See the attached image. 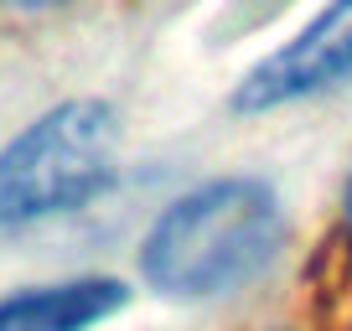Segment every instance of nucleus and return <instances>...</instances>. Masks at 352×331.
<instances>
[{"label": "nucleus", "instance_id": "nucleus-1", "mask_svg": "<svg viewBox=\"0 0 352 331\" xmlns=\"http://www.w3.org/2000/svg\"><path fill=\"white\" fill-rule=\"evenodd\" d=\"M285 243V207L259 176H212L182 192L140 243V275L155 295L212 300L243 290Z\"/></svg>", "mask_w": 352, "mask_h": 331}, {"label": "nucleus", "instance_id": "nucleus-2", "mask_svg": "<svg viewBox=\"0 0 352 331\" xmlns=\"http://www.w3.org/2000/svg\"><path fill=\"white\" fill-rule=\"evenodd\" d=\"M124 124L109 99H63L0 145V228L78 212L120 176Z\"/></svg>", "mask_w": 352, "mask_h": 331}, {"label": "nucleus", "instance_id": "nucleus-3", "mask_svg": "<svg viewBox=\"0 0 352 331\" xmlns=\"http://www.w3.org/2000/svg\"><path fill=\"white\" fill-rule=\"evenodd\" d=\"M352 78V0H327L290 42L254 62L243 83L233 89L239 114H270L285 104L331 93Z\"/></svg>", "mask_w": 352, "mask_h": 331}, {"label": "nucleus", "instance_id": "nucleus-4", "mask_svg": "<svg viewBox=\"0 0 352 331\" xmlns=\"http://www.w3.org/2000/svg\"><path fill=\"white\" fill-rule=\"evenodd\" d=\"M130 306V290L109 275H78L0 295V331H94Z\"/></svg>", "mask_w": 352, "mask_h": 331}, {"label": "nucleus", "instance_id": "nucleus-5", "mask_svg": "<svg viewBox=\"0 0 352 331\" xmlns=\"http://www.w3.org/2000/svg\"><path fill=\"white\" fill-rule=\"evenodd\" d=\"M0 5H21V11H47V5H63V0H0Z\"/></svg>", "mask_w": 352, "mask_h": 331}, {"label": "nucleus", "instance_id": "nucleus-6", "mask_svg": "<svg viewBox=\"0 0 352 331\" xmlns=\"http://www.w3.org/2000/svg\"><path fill=\"white\" fill-rule=\"evenodd\" d=\"M342 228H347V238H352V181H347V222H342Z\"/></svg>", "mask_w": 352, "mask_h": 331}, {"label": "nucleus", "instance_id": "nucleus-7", "mask_svg": "<svg viewBox=\"0 0 352 331\" xmlns=\"http://www.w3.org/2000/svg\"><path fill=\"white\" fill-rule=\"evenodd\" d=\"M347 331H352V326H347Z\"/></svg>", "mask_w": 352, "mask_h": 331}]
</instances>
